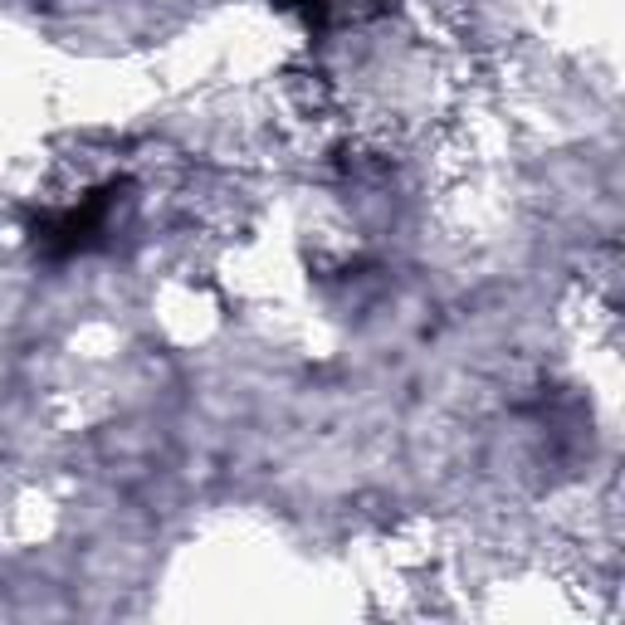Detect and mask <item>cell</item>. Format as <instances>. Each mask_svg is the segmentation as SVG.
I'll use <instances>...</instances> for the list:
<instances>
[{
	"label": "cell",
	"instance_id": "cell-1",
	"mask_svg": "<svg viewBox=\"0 0 625 625\" xmlns=\"http://www.w3.org/2000/svg\"><path fill=\"white\" fill-rule=\"evenodd\" d=\"M122 205V181H103L89 196H79L64 211H49L35 225V249L45 259H74L103 245V235L113 231V215Z\"/></svg>",
	"mask_w": 625,
	"mask_h": 625
}]
</instances>
